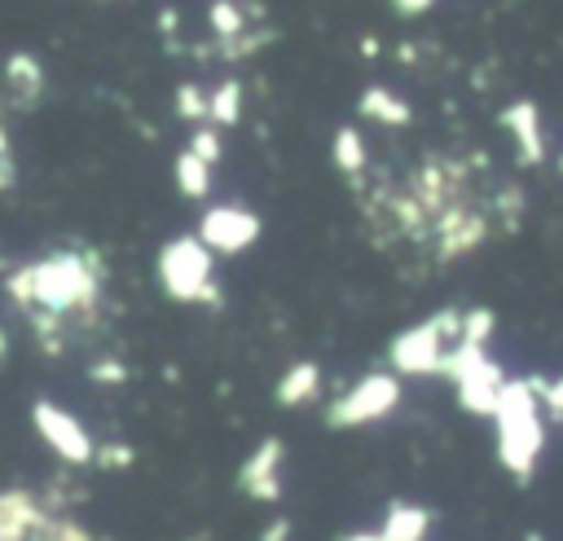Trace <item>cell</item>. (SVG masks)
Wrapping results in <instances>:
<instances>
[{
  "mask_svg": "<svg viewBox=\"0 0 563 541\" xmlns=\"http://www.w3.org/2000/svg\"><path fill=\"white\" fill-rule=\"evenodd\" d=\"M457 339H462V312L440 308L435 317H427L391 339V347H387L391 369L396 374H444V356Z\"/></svg>",
  "mask_w": 563,
  "mask_h": 541,
  "instance_id": "277c9868",
  "label": "cell"
},
{
  "mask_svg": "<svg viewBox=\"0 0 563 541\" xmlns=\"http://www.w3.org/2000/svg\"><path fill=\"white\" fill-rule=\"evenodd\" d=\"M238 106H242V84L238 79H224L216 92H211V119L216 123H238Z\"/></svg>",
  "mask_w": 563,
  "mask_h": 541,
  "instance_id": "ac0fdd59",
  "label": "cell"
},
{
  "mask_svg": "<svg viewBox=\"0 0 563 541\" xmlns=\"http://www.w3.org/2000/svg\"><path fill=\"white\" fill-rule=\"evenodd\" d=\"M198 238L216 255H238V251H246L260 238V216L246 211V207H238V202H216V207L202 211Z\"/></svg>",
  "mask_w": 563,
  "mask_h": 541,
  "instance_id": "ba28073f",
  "label": "cell"
},
{
  "mask_svg": "<svg viewBox=\"0 0 563 541\" xmlns=\"http://www.w3.org/2000/svg\"><path fill=\"white\" fill-rule=\"evenodd\" d=\"M356 110H361L365 119H378V123H391V128H400V123H409V119H413L409 101H400V97H396V92H387L383 84L365 88V92H361V101H356Z\"/></svg>",
  "mask_w": 563,
  "mask_h": 541,
  "instance_id": "9a60e30c",
  "label": "cell"
},
{
  "mask_svg": "<svg viewBox=\"0 0 563 541\" xmlns=\"http://www.w3.org/2000/svg\"><path fill=\"white\" fill-rule=\"evenodd\" d=\"M31 427H35V435H40L66 466H92V462H97V440H92L88 427H84L70 409H62L57 400H35V405H31Z\"/></svg>",
  "mask_w": 563,
  "mask_h": 541,
  "instance_id": "52a82bcc",
  "label": "cell"
},
{
  "mask_svg": "<svg viewBox=\"0 0 563 541\" xmlns=\"http://www.w3.org/2000/svg\"><path fill=\"white\" fill-rule=\"evenodd\" d=\"M317 391H321V365H317V361H295V365L277 378L273 400H277L282 409H299V405H308Z\"/></svg>",
  "mask_w": 563,
  "mask_h": 541,
  "instance_id": "4fadbf2b",
  "label": "cell"
},
{
  "mask_svg": "<svg viewBox=\"0 0 563 541\" xmlns=\"http://www.w3.org/2000/svg\"><path fill=\"white\" fill-rule=\"evenodd\" d=\"M158 22H163V31H172L180 18H176V9H163V18H158Z\"/></svg>",
  "mask_w": 563,
  "mask_h": 541,
  "instance_id": "1f68e13d",
  "label": "cell"
},
{
  "mask_svg": "<svg viewBox=\"0 0 563 541\" xmlns=\"http://www.w3.org/2000/svg\"><path fill=\"white\" fill-rule=\"evenodd\" d=\"M48 523H53V510L35 488L26 484L0 488V541H40Z\"/></svg>",
  "mask_w": 563,
  "mask_h": 541,
  "instance_id": "9c48e42d",
  "label": "cell"
},
{
  "mask_svg": "<svg viewBox=\"0 0 563 541\" xmlns=\"http://www.w3.org/2000/svg\"><path fill=\"white\" fill-rule=\"evenodd\" d=\"M176 185H180V194L185 198H207L211 194V163H202L194 150H185V154H176Z\"/></svg>",
  "mask_w": 563,
  "mask_h": 541,
  "instance_id": "2e32d148",
  "label": "cell"
},
{
  "mask_svg": "<svg viewBox=\"0 0 563 541\" xmlns=\"http://www.w3.org/2000/svg\"><path fill=\"white\" fill-rule=\"evenodd\" d=\"M361 53H365V57H374V53H378V40H374V35H365V40H361Z\"/></svg>",
  "mask_w": 563,
  "mask_h": 541,
  "instance_id": "d6a6232c",
  "label": "cell"
},
{
  "mask_svg": "<svg viewBox=\"0 0 563 541\" xmlns=\"http://www.w3.org/2000/svg\"><path fill=\"white\" fill-rule=\"evenodd\" d=\"M132 462H136V449H132V444L106 440V444H97V462H92V466H101V471H128Z\"/></svg>",
  "mask_w": 563,
  "mask_h": 541,
  "instance_id": "603a6c76",
  "label": "cell"
},
{
  "mask_svg": "<svg viewBox=\"0 0 563 541\" xmlns=\"http://www.w3.org/2000/svg\"><path fill=\"white\" fill-rule=\"evenodd\" d=\"M444 378H453L457 405H462L466 413H484V418L497 413L501 391H506V383H510V378L501 374V365H497L484 347H475V343H453V347H449V356H444Z\"/></svg>",
  "mask_w": 563,
  "mask_h": 541,
  "instance_id": "5b68a950",
  "label": "cell"
},
{
  "mask_svg": "<svg viewBox=\"0 0 563 541\" xmlns=\"http://www.w3.org/2000/svg\"><path fill=\"white\" fill-rule=\"evenodd\" d=\"M176 114L180 119H211V92H202L198 84H180L176 88Z\"/></svg>",
  "mask_w": 563,
  "mask_h": 541,
  "instance_id": "ffe728a7",
  "label": "cell"
},
{
  "mask_svg": "<svg viewBox=\"0 0 563 541\" xmlns=\"http://www.w3.org/2000/svg\"><path fill=\"white\" fill-rule=\"evenodd\" d=\"M365 163H369V154H365L361 132H356V128H339V132H334V167H339L343 176H361Z\"/></svg>",
  "mask_w": 563,
  "mask_h": 541,
  "instance_id": "e0dca14e",
  "label": "cell"
},
{
  "mask_svg": "<svg viewBox=\"0 0 563 541\" xmlns=\"http://www.w3.org/2000/svg\"><path fill=\"white\" fill-rule=\"evenodd\" d=\"M431 528V510L427 506H413V501H391L387 515H383V541H422Z\"/></svg>",
  "mask_w": 563,
  "mask_h": 541,
  "instance_id": "5bb4252c",
  "label": "cell"
},
{
  "mask_svg": "<svg viewBox=\"0 0 563 541\" xmlns=\"http://www.w3.org/2000/svg\"><path fill=\"white\" fill-rule=\"evenodd\" d=\"M40 541H101V537L84 519H75V515H53V523L44 528Z\"/></svg>",
  "mask_w": 563,
  "mask_h": 541,
  "instance_id": "44dd1931",
  "label": "cell"
},
{
  "mask_svg": "<svg viewBox=\"0 0 563 541\" xmlns=\"http://www.w3.org/2000/svg\"><path fill=\"white\" fill-rule=\"evenodd\" d=\"M501 128L515 136V145H519V163H541L545 158V136H541V114H537V106L532 101H510L506 110H501Z\"/></svg>",
  "mask_w": 563,
  "mask_h": 541,
  "instance_id": "7c38bea8",
  "label": "cell"
},
{
  "mask_svg": "<svg viewBox=\"0 0 563 541\" xmlns=\"http://www.w3.org/2000/svg\"><path fill=\"white\" fill-rule=\"evenodd\" d=\"M13 180H18V167H13V154H9V158H0V194L13 189Z\"/></svg>",
  "mask_w": 563,
  "mask_h": 541,
  "instance_id": "f1b7e54d",
  "label": "cell"
},
{
  "mask_svg": "<svg viewBox=\"0 0 563 541\" xmlns=\"http://www.w3.org/2000/svg\"><path fill=\"white\" fill-rule=\"evenodd\" d=\"M400 405V378L396 374H365L361 383H352L330 409H325V422L330 427H365V422H378L387 418L391 409Z\"/></svg>",
  "mask_w": 563,
  "mask_h": 541,
  "instance_id": "8992f818",
  "label": "cell"
},
{
  "mask_svg": "<svg viewBox=\"0 0 563 541\" xmlns=\"http://www.w3.org/2000/svg\"><path fill=\"white\" fill-rule=\"evenodd\" d=\"M493 312L488 308H471V312H462V339L457 343H475V347H484L488 343V334H493Z\"/></svg>",
  "mask_w": 563,
  "mask_h": 541,
  "instance_id": "7402d4cb",
  "label": "cell"
},
{
  "mask_svg": "<svg viewBox=\"0 0 563 541\" xmlns=\"http://www.w3.org/2000/svg\"><path fill=\"white\" fill-rule=\"evenodd\" d=\"M0 356H4V330H0Z\"/></svg>",
  "mask_w": 563,
  "mask_h": 541,
  "instance_id": "e575fe53",
  "label": "cell"
},
{
  "mask_svg": "<svg viewBox=\"0 0 563 541\" xmlns=\"http://www.w3.org/2000/svg\"><path fill=\"white\" fill-rule=\"evenodd\" d=\"M290 532H295V528H290V519H286V515H273V519L260 528V537H255V541H290Z\"/></svg>",
  "mask_w": 563,
  "mask_h": 541,
  "instance_id": "83f0119b",
  "label": "cell"
},
{
  "mask_svg": "<svg viewBox=\"0 0 563 541\" xmlns=\"http://www.w3.org/2000/svg\"><path fill=\"white\" fill-rule=\"evenodd\" d=\"M0 158H9V132L0 128Z\"/></svg>",
  "mask_w": 563,
  "mask_h": 541,
  "instance_id": "836d02e7",
  "label": "cell"
},
{
  "mask_svg": "<svg viewBox=\"0 0 563 541\" xmlns=\"http://www.w3.org/2000/svg\"><path fill=\"white\" fill-rule=\"evenodd\" d=\"M537 391H541V405H545L554 418H563V378H554V383H541V378H537Z\"/></svg>",
  "mask_w": 563,
  "mask_h": 541,
  "instance_id": "4316f807",
  "label": "cell"
},
{
  "mask_svg": "<svg viewBox=\"0 0 563 541\" xmlns=\"http://www.w3.org/2000/svg\"><path fill=\"white\" fill-rule=\"evenodd\" d=\"M101 541H110V537H101Z\"/></svg>",
  "mask_w": 563,
  "mask_h": 541,
  "instance_id": "8d00e7d4",
  "label": "cell"
},
{
  "mask_svg": "<svg viewBox=\"0 0 563 541\" xmlns=\"http://www.w3.org/2000/svg\"><path fill=\"white\" fill-rule=\"evenodd\" d=\"M435 233H440V260H457V255H466L471 246L484 242L488 220H484L479 211L453 202V207H444V211L435 216Z\"/></svg>",
  "mask_w": 563,
  "mask_h": 541,
  "instance_id": "8fae6325",
  "label": "cell"
},
{
  "mask_svg": "<svg viewBox=\"0 0 563 541\" xmlns=\"http://www.w3.org/2000/svg\"><path fill=\"white\" fill-rule=\"evenodd\" d=\"M158 281H163L167 299H176V303H220V286L211 277V251L202 246L198 233H180V238L163 242Z\"/></svg>",
  "mask_w": 563,
  "mask_h": 541,
  "instance_id": "3957f363",
  "label": "cell"
},
{
  "mask_svg": "<svg viewBox=\"0 0 563 541\" xmlns=\"http://www.w3.org/2000/svg\"><path fill=\"white\" fill-rule=\"evenodd\" d=\"M559 172H563V154H559Z\"/></svg>",
  "mask_w": 563,
  "mask_h": 541,
  "instance_id": "d590c367",
  "label": "cell"
},
{
  "mask_svg": "<svg viewBox=\"0 0 563 541\" xmlns=\"http://www.w3.org/2000/svg\"><path fill=\"white\" fill-rule=\"evenodd\" d=\"M396 9H400V13H427L431 0H396Z\"/></svg>",
  "mask_w": 563,
  "mask_h": 541,
  "instance_id": "f546056e",
  "label": "cell"
},
{
  "mask_svg": "<svg viewBox=\"0 0 563 541\" xmlns=\"http://www.w3.org/2000/svg\"><path fill=\"white\" fill-rule=\"evenodd\" d=\"M282 462H286V444L277 435H264L246 462L238 466V488L251 497V501H277L282 497Z\"/></svg>",
  "mask_w": 563,
  "mask_h": 541,
  "instance_id": "30bf717a",
  "label": "cell"
},
{
  "mask_svg": "<svg viewBox=\"0 0 563 541\" xmlns=\"http://www.w3.org/2000/svg\"><path fill=\"white\" fill-rule=\"evenodd\" d=\"M497 457L510 475L528 479L541 444H545V427H541V391L537 378H510L497 405Z\"/></svg>",
  "mask_w": 563,
  "mask_h": 541,
  "instance_id": "7a4b0ae2",
  "label": "cell"
},
{
  "mask_svg": "<svg viewBox=\"0 0 563 541\" xmlns=\"http://www.w3.org/2000/svg\"><path fill=\"white\" fill-rule=\"evenodd\" d=\"M189 150H194L202 163H216V158H220V136H216L211 128H198L194 141H189Z\"/></svg>",
  "mask_w": 563,
  "mask_h": 541,
  "instance_id": "484cf974",
  "label": "cell"
},
{
  "mask_svg": "<svg viewBox=\"0 0 563 541\" xmlns=\"http://www.w3.org/2000/svg\"><path fill=\"white\" fill-rule=\"evenodd\" d=\"M4 70H9V79H13V84H22V88H40V79H44L40 62H35V57H26V53H13Z\"/></svg>",
  "mask_w": 563,
  "mask_h": 541,
  "instance_id": "cb8c5ba5",
  "label": "cell"
},
{
  "mask_svg": "<svg viewBox=\"0 0 563 541\" xmlns=\"http://www.w3.org/2000/svg\"><path fill=\"white\" fill-rule=\"evenodd\" d=\"M101 260L97 251H53L44 260L22 264L18 273L4 277V290L26 308V312H48V317H70L97 312L101 299Z\"/></svg>",
  "mask_w": 563,
  "mask_h": 541,
  "instance_id": "6da1fadb",
  "label": "cell"
},
{
  "mask_svg": "<svg viewBox=\"0 0 563 541\" xmlns=\"http://www.w3.org/2000/svg\"><path fill=\"white\" fill-rule=\"evenodd\" d=\"M88 378L92 383H106V387H119V383H128V365L114 361V356H106V361H92L88 365Z\"/></svg>",
  "mask_w": 563,
  "mask_h": 541,
  "instance_id": "d4e9b609",
  "label": "cell"
},
{
  "mask_svg": "<svg viewBox=\"0 0 563 541\" xmlns=\"http://www.w3.org/2000/svg\"><path fill=\"white\" fill-rule=\"evenodd\" d=\"M339 541H383V532H347V537H339Z\"/></svg>",
  "mask_w": 563,
  "mask_h": 541,
  "instance_id": "4dcf8cb0",
  "label": "cell"
},
{
  "mask_svg": "<svg viewBox=\"0 0 563 541\" xmlns=\"http://www.w3.org/2000/svg\"><path fill=\"white\" fill-rule=\"evenodd\" d=\"M207 18H211V31H216L220 40H238V31L246 26V13H242L238 4H229V0H216V4L207 9Z\"/></svg>",
  "mask_w": 563,
  "mask_h": 541,
  "instance_id": "d6986e66",
  "label": "cell"
}]
</instances>
